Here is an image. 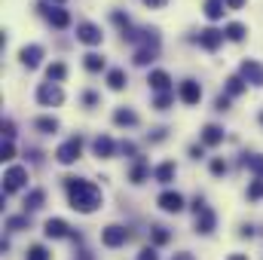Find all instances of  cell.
Masks as SVG:
<instances>
[{
  "mask_svg": "<svg viewBox=\"0 0 263 260\" xmlns=\"http://www.w3.org/2000/svg\"><path fill=\"white\" fill-rule=\"evenodd\" d=\"M65 190L70 196V208L80 211V214H92L104 202L101 187L92 184V181H83V178H65Z\"/></svg>",
  "mask_w": 263,
  "mask_h": 260,
  "instance_id": "6da1fadb",
  "label": "cell"
},
{
  "mask_svg": "<svg viewBox=\"0 0 263 260\" xmlns=\"http://www.w3.org/2000/svg\"><path fill=\"white\" fill-rule=\"evenodd\" d=\"M28 184V169L25 165H9L3 172V196L6 193H18Z\"/></svg>",
  "mask_w": 263,
  "mask_h": 260,
  "instance_id": "7a4b0ae2",
  "label": "cell"
},
{
  "mask_svg": "<svg viewBox=\"0 0 263 260\" xmlns=\"http://www.w3.org/2000/svg\"><path fill=\"white\" fill-rule=\"evenodd\" d=\"M80 153H83V138H80V135H73V138H67L65 144L55 150V159H59L62 165H70V162H77V159H80Z\"/></svg>",
  "mask_w": 263,
  "mask_h": 260,
  "instance_id": "3957f363",
  "label": "cell"
},
{
  "mask_svg": "<svg viewBox=\"0 0 263 260\" xmlns=\"http://www.w3.org/2000/svg\"><path fill=\"white\" fill-rule=\"evenodd\" d=\"M37 101H40L43 107H59V104L65 101V92L59 89V83H43V86L37 89Z\"/></svg>",
  "mask_w": 263,
  "mask_h": 260,
  "instance_id": "277c9868",
  "label": "cell"
},
{
  "mask_svg": "<svg viewBox=\"0 0 263 260\" xmlns=\"http://www.w3.org/2000/svg\"><path fill=\"white\" fill-rule=\"evenodd\" d=\"M77 40L86 43V46H101L104 34H101L98 25H92V22H80V25H77Z\"/></svg>",
  "mask_w": 263,
  "mask_h": 260,
  "instance_id": "5b68a950",
  "label": "cell"
},
{
  "mask_svg": "<svg viewBox=\"0 0 263 260\" xmlns=\"http://www.w3.org/2000/svg\"><path fill=\"white\" fill-rule=\"evenodd\" d=\"M101 242H104L107 248H120V245H126V242H129V230H126V227H120V224H110V227H104V230H101Z\"/></svg>",
  "mask_w": 263,
  "mask_h": 260,
  "instance_id": "8992f818",
  "label": "cell"
},
{
  "mask_svg": "<svg viewBox=\"0 0 263 260\" xmlns=\"http://www.w3.org/2000/svg\"><path fill=\"white\" fill-rule=\"evenodd\" d=\"M156 205L162 211H168V214H178V211H184V196L178 193V190H165V193H159Z\"/></svg>",
  "mask_w": 263,
  "mask_h": 260,
  "instance_id": "52a82bcc",
  "label": "cell"
},
{
  "mask_svg": "<svg viewBox=\"0 0 263 260\" xmlns=\"http://www.w3.org/2000/svg\"><path fill=\"white\" fill-rule=\"evenodd\" d=\"M239 77H242L245 83H251V86H263V65L260 62H254V59H245V62H242V70H239Z\"/></svg>",
  "mask_w": 263,
  "mask_h": 260,
  "instance_id": "ba28073f",
  "label": "cell"
},
{
  "mask_svg": "<svg viewBox=\"0 0 263 260\" xmlns=\"http://www.w3.org/2000/svg\"><path fill=\"white\" fill-rule=\"evenodd\" d=\"M43 233L49 236V239H73V233H70V227H67L62 217H49L46 224H43Z\"/></svg>",
  "mask_w": 263,
  "mask_h": 260,
  "instance_id": "9c48e42d",
  "label": "cell"
},
{
  "mask_svg": "<svg viewBox=\"0 0 263 260\" xmlns=\"http://www.w3.org/2000/svg\"><path fill=\"white\" fill-rule=\"evenodd\" d=\"M223 31H217V28H205V31H199V46L202 49H208V52H214L220 43H223Z\"/></svg>",
  "mask_w": 263,
  "mask_h": 260,
  "instance_id": "30bf717a",
  "label": "cell"
},
{
  "mask_svg": "<svg viewBox=\"0 0 263 260\" xmlns=\"http://www.w3.org/2000/svg\"><path fill=\"white\" fill-rule=\"evenodd\" d=\"M178 95H181V101H184V104H199L202 89H199L196 80H184V83H181V89H178Z\"/></svg>",
  "mask_w": 263,
  "mask_h": 260,
  "instance_id": "8fae6325",
  "label": "cell"
},
{
  "mask_svg": "<svg viewBox=\"0 0 263 260\" xmlns=\"http://www.w3.org/2000/svg\"><path fill=\"white\" fill-rule=\"evenodd\" d=\"M92 150H95V156H98V159H110V156H114V150H117V144H114V138L98 135V138L92 141Z\"/></svg>",
  "mask_w": 263,
  "mask_h": 260,
  "instance_id": "7c38bea8",
  "label": "cell"
},
{
  "mask_svg": "<svg viewBox=\"0 0 263 260\" xmlns=\"http://www.w3.org/2000/svg\"><path fill=\"white\" fill-rule=\"evenodd\" d=\"M40 9L46 12V18H49L55 28H67V25H70V12L62 9V6H40Z\"/></svg>",
  "mask_w": 263,
  "mask_h": 260,
  "instance_id": "4fadbf2b",
  "label": "cell"
},
{
  "mask_svg": "<svg viewBox=\"0 0 263 260\" xmlns=\"http://www.w3.org/2000/svg\"><path fill=\"white\" fill-rule=\"evenodd\" d=\"M214 224H217V217H214V211L205 205L202 211L196 214V233H202V236H208L211 230H214Z\"/></svg>",
  "mask_w": 263,
  "mask_h": 260,
  "instance_id": "5bb4252c",
  "label": "cell"
},
{
  "mask_svg": "<svg viewBox=\"0 0 263 260\" xmlns=\"http://www.w3.org/2000/svg\"><path fill=\"white\" fill-rule=\"evenodd\" d=\"M18 59H22L25 67H37L40 59H43V46H37V43H34V46H25V49L18 52Z\"/></svg>",
  "mask_w": 263,
  "mask_h": 260,
  "instance_id": "9a60e30c",
  "label": "cell"
},
{
  "mask_svg": "<svg viewBox=\"0 0 263 260\" xmlns=\"http://www.w3.org/2000/svg\"><path fill=\"white\" fill-rule=\"evenodd\" d=\"M150 89H156V92H172V77L165 73V70H150Z\"/></svg>",
  "mask_w": 263,
  "mask_h": 260,
  "instance_id": "2e32d148",
  "label": "cell"
},
{
  "mask_svg": "<svg viewBox=\"0 0 263 260\" xmlns=\"http://www.w3.org/2000/svg\"><path fill=\"white\" fill-rule=\"evenodd\" d=\"M220 141H223V129H220V126L208 123V126L202 129V144H205V147H217Z\"/></svg>",
  "mask_w": 263,
  "mask_h": 260,
  "instance_id": "e0dca14e",
  "label": "cell"
},
{
  "mask_svg": "<svg viewBox=\"0 0 263 260\" xmlns=\"http://www.w3.org/2000/svg\"><path fill=\"white\" fill-rule=\"evenodd\" d=\"M175 172H178L175 162H159L156 172H153V178H156L159 184H172V181H175Z\"/></svg>",
  "mask_w": 263,
  "mask_h": 260,
  "instance_id": "ac0fdd59",
  "label": "cell"
},
{
  "mask_svg": "<svg viewBox=\"0 0 263 260\" xmlns=\"http://www.w3.org/2000/svg\"><path fill=\"white\" fill-rule=\"evenodd\" d=\"M114 123H117V126H135V123H138V114L129 110V107H117V110H114Z\"/></svg>",
  "mask_w": 263,
  "mask_h": 260,
  "instance_id": "d6986e66",
  "label": "cell"
},
{
  "mask_svg": "<svg viewBox=\"0 0 263 260\" xmlns=\"http://www.w3.org/2000/svg\"><path fill=\"white\" fill-rule=\"evenodd\" d=\"M205 15L211 18V22H217V18H223V12H227V6H223V0H205Z\"/></svg>",
  "mask_w": 263,
  "mask_h": 260,
  "instance_id": "ffe728a7",
  "label": "cell"
},
{
  "mask_svg": "<svg viewBox=\"0 0 263 260\" xmlns=\"http://www.w3.org/2000/svg\"><path fill=\"white\" fill-rule=\"evenodd\" d=\"M242 165H245V169H251L257 178H263V156H260V153H245V156H242Z\"/></svg>",
  "mask_w": 263,
  "mask_h": 260,
  "instance_id": "44dd1931",
  "label": "cell"
},
{
  "mask_svg": "<svg viewBox=\"0 0 263 260\" xmlns=\"http://www.w3.org/2000/svg\"><path fill=\"white\" fill-rule=\"evenodd\" d=\"M147 175H150L147 162H144V159H138V162L132 165V172H129V181H132V184H144V181H147Z\"/></svg>",
  "mask_w": 263,
  "mask_h": 260,
  "instance_id": "7402d4cb",
  "label": "cell"
},
{
  "mask_svg": "<svg viewBox=\"0 0 263 260\" xmlns=\"http://www.w3.org/2000/svg\"><path fill=\"white\" fill-rule=\"evenodd\" d=\"M223 34H227V40H233V43H242L245 40V25H239V22H230L227 28H223Z\"/></svg>",
  "mask_w": 263,
  "mask_h": 260,
  "instance_id": "603a6c76",
  "label": "cell"
},
{
  "mask_svg": "<svg viewBox=\"0 0 263 260\" xmlns=\"http://www.w3.org/2000/svg\"><path fill=\"white\" fill-rule=\"evenodd\" d=\"M107 86H110L114 92H120V89L126 86V70H123V67H114V70H107Z\"/></svg>",
  "mask_w": 263,
  "mask_h": 260,
  "instance_id": "cb8c5ba5",
  "label": "cell"
},
{
  "mask_svg": "<svg viewBox=\"0 0 263 260\" xmlns=\"http://www.w3.org/2000/svg\"><path fill=\"white\" fill-rule=\"evenodd\" d=\"M43 202H46L43 190H31V193L25 196V211H37V208H43Z\"/></svg>",
  "mask_w": 263,
  "mask_h": 260,
  "instance_id": "d4e9b609",
  "label": "cell"
},
{
  "mask_svg": "<svg viewBox=\"0 0 263 260\" xmlns=\"http://www.w3.org/2000/svg\"><path fill=\"white\" fill-rule=\"evenodd\" d=\"M34 126L40 132H46V135H52V132H59V120H55V117H37Z\"/></svg>",
  "mask_w": 263,
  "mask_h": 260,
  "instance_id": "484cf974",
  "label": "cell"
},
{
  "mask_svg": "<svg viewBox=\"0 0 263 260\" xmlns=\"http://www.w3.org/2000/svg\"><path fill=\"white\" fill-rule=\"evenodd\" d=\"M156 52H159V49H147V46H141V49H138V52H135V65H138V67L150 65V62H153V59H156Z\"/></svg>",
  "mask_w": 263,
  "mask_h": 260,
  "instance_id": "4316f807",
  "label": "cell"
},
{
  "mask_svg": "<svg viewBox=\"0 0 263 260\" xmlns=\"http://www.w3.org/2000/svg\"><path fill=\"white\" fill-rule=\"evenodd\" d=\"M83 65H86V70H92V73H98V70H104V59H101L98 52H89V55L83 59Z\"/></svg>",
  "mask_w": 263,
  "mask_h": 260,
  "instance_id": "83f0119b",
  "label": "cell"
},
{
  "mask_svg": "<svg viewBox=\"0 0 263 260\" xmlns=\"http://www.w3.org/2000/svg\"><path fill=\"white\" fill-rule=\"evenodd\" d=\"M242 92H245V80L242 77H230L227 80V95L233 98V95H242Z\"/></svg>",
  "mask_w": 263,
  "mask_h": 260,
  "instance_id": "f1b7e54d",
  "label": "cell"
},
{
  "mask_svg": "<svg viewBox=\"0 0 263 260\" xmlns=\"http://www.w3.org/2000/svg\"><path fill=\"white\" fill-rule=\"evenodd\" d=\"M65 73H67V67L62 65V62H55V65L46 67V77H49V83H59V80H65Z\"/></svg>",
  "mask_w": 263,
  "mask_h": 260,
  "instance_id": "f546056e",
  "label": "cell"
},
{
  "mask_svg": "<svg viewBox=\"0 0 263 260\" xmlns=\"http://www.w3.org/2000/svg\"><path fill=\"white\" fill-rule=\"evenodd\" d=\"M172 101H175V95H172V92H159V95H156V101H153V107H156V110H168V107H172Z\"/></svg>",
  "mask_w": 263,
  "mask_h": 260,
  "instance_id": "4dcf8cb0",
  "label": "cell"
},
{
  "mask_svg": "<svg viewBox=\"0 0 263 260\" xmlns=\"http://www.w3.org/2000/svg\"><path fill=\"white\" fill-rule=\"evenodd\" d=\"M28 260H49V251L43 245H31L28 248Z\"/></svg>",
  "mask_w": 263,
  "mask_h": 260,
  "instance_id": "1f68e13d",
  "label": "cell"
},
{
  "mask_svg": "<svg viewBox=\"0 0 263 260\" xmlns=\"http://www.w3.org/2000/svg\"><path fill=\"white\" fill-rule=\"evenodd\" d=\"M0 159H3V162H12V159H15V147H12V141H3V147H0Z\"/></svg>",
  "mask_w": 263,
  "mask_h": 260,
  "instance_id": "d6a6232c",
  "label": "cell"
},
{
  "mask_svg": "<svg viewBox=\"0 0 263 260\" xmlns=\"http://www.w3.org/2000/svg\"><path fill=\"white\" fill-rule=\"evenodd\" d=\"M6 227H9V230H25V227H28V214H15V217H9Z\"/></svg>",
  "mask_w": 263,
  "mask_h": 260,
  "instance_id": "836d02e7",
  "label": "cell"
},
{
  "mask_svg": "<svg viewBox=\"0 0 263 260\" xmlns=\"http://www.w3.org/2000/svg\"><path fill=\"white\" fill-rule=\"evenodd\" d=\"M248 199H263V178L251 181V187H248Z\"/></svg>",
  "mask_w": 263,
  "mask_h": 260,
  "instance_id": "e575fe53",
  "label": "cell"
},
{
  "mask_svg": "<svg viewBox=\"0 0 263 260\" xmlns=\"http://www.w3.org/2000/svg\"><path fill=\"white\" fill-rule=\"evenodd\" d=\"M168 239H172V236H168L165 227H153V242H156V245H165Z\"/></svg>",
  "mask_w": 263,
  "mask_h": 260,
  "instance_id": "d590c367",
  "label": "cell"
},
{
  "mask_svg": "<svg viewBox=\"0 0 263 260\" xmlns=\"http://www.w3.org/2000/svg\"><path fill=\"white\" fill-rule=\"evenodd\" d=\"M138 260H159V254H156V248H141Z\"/></svg>",
  "mask_w": 263,
  "mask_h": 260,
  "instance_id": "8d00e7d4",
  "label": "cell"
},
{
  "mask_svg": "<svg viewBox=\"0 0 263 260\" xmlns=\"http://www.w3.org/2000/svg\"><path fill=\"white\" fill-rule=\"evenodd\" d=\"M211 172H214V175H223V172H227V162H223V159H211Z\"/></svg>",
  "mask_w": 263,
  "mask_h": 260,
  "instance_id": "74e56055",
  "label": "cell"
},
{
  "mask_svg": "<svg viewBox=\"0 0 263 260\" xmlns=\"http://www.w3.org/2000/svg\"><path fill=\"white\" fill-rule=\"evenodd\" d=\"M12 135H15V126H12L9 120H3V138H6V141H12Z\"/></svg>",
  "mask_w": 263,
  "mask_h": 260,
  "instance_id": "f35d334b",
  "label": "cell"
},
{
  "mask_svg": "<svg viewBox=\"0 0 263 260\" xmlns=\"http://www.w3.org/2000/svg\"><path fill=\"white\" fill-rule=\"evenodd\" d=\"M114 22H117V25H120L123 31L129 28V15H123V12H114Z\"/></svg>",
  "mask_w": 263,
  "mask_h": 260,
  "instance_id": "ab89813d",
  "label": "cell"
},
{
  "mask_svg": "<svg viewBox=\"0 0 263 260\" xmlns=\"http://www.w3.org/2000/svg\"><path fill=\"white\" fill-rule=\"evenodd\" d=\"M214 107H217V110H227V107H230V95H217Z\"/></svg>",
  "mask_w": 263,
  "mask_h": 260,
  "instance_id": "60d3db41",
  "label": "cell"
},
{
  "mask_svg": "<svg viewBox=\"0 0 263 260\" xmlns=\"http://www.w3.org/2000/svg\"><path fill=\"white\" fill-rule=\"evenodd\" d=\"M83 101H86L89 107H95V104H98V95H95V92H86V95H83Z\"/></svg>",
  "mask_w": 263,
  "mask_h": 260,
  "instance_id": "b9f144b4",
  "label": "cell"
},
{
  "mask_svg": "<svg viewBox=\"0 0 263 260\" xmlns=\"http://www.w3.org/2000/svg\"><path fill=\"white\" fill-rule=\"evenodd\" d=\"M120 150H123V153H129V156H135V144H132V141H123V144H120Z\"/></svg>",
  "mask_w": 263,
  "mask_h": 260,
  "instance_id": "7bdbcfd3",
  "label": "cell"
},
{
  "mask_svg": "<svg viewBox=\"0 0 263 260\" xmlns=\"http://www.w3.org/2000/svg\"><path fill=\"white\" fill-rule=\"evenodd\" d=\"M190 156H193V159H202V156H205V150H202L199 144H193V147H190Z\"/></svg>",
  "mask_w": 263,
  "mask_h": 260,
  "instance_id": "ee69618b",
  "label": "cell"
},
{
  "mask_svg": "<svg viewBox=\"0 0 263 260\" xmlns=\"http://www.w3.org/2000/svg\"><path fill=\"white\" fill-rule=\"evenodd\" d=\"M144 3H147V6H153V9H159V6H165L168 0H144Z\"/></svg>",
  "mask_w": 263,
  "mask_h": 260,
  "instance_id": "f6af8a7d",
  "label": "cell"
},
{
  "mask_svg": "<svg viewBox=\"0 0 263 260\" xmlns=\"http://www.w3.org/2000/svg\"><path fill=\"white\" fill-rule=\"evenodd\" d=\"M227 6H230V9H242V6H245V0H227Z\"/></svg>",
  "mask_w": 263,
  "mask_h": 260,
  "instance_id": "bcb514c9",
  "label": "cell"
},
{
  "mask_svg": "<svg viewBox=\"0 0 263 260\" xmlns=\"http://www.w3.org/2000/svg\"><path fill=\"white\" fill-rule=\"evenodd\" d=\"M77 260H95V257H92L89 251H80V254H77Z\"/></svg>",
  "mask_w": 263,
  "mask_h": 260,
  "instance_id": "7dc6e473",
  "label": "cell"
},
{
  "mask_svg": "<svg viewBox=\"0 0 263 260\" xmlns=\"http://www.w3.org/2000/svg\"><path fill=\"white\" fill-rule=\"evenodd\" d=\"M175 260H193V254H187V251H184V254H178Z\"/></svg>",
  "mask_w": 263,
  "mask_h": 260,
  "instance_id": "c3c4849f",
  "label": "cell"
},
{
  "mask_svg": "<svg viewBox=\"0 0 263 260\" xmlns=\"http://www.w3.org/2000/svg\"><path fill=\"white\" fill-rule=\"evenodd\" d=\"M230 260H248V257H245V254H233Z\"/></svg>",
  "mask_w": 263,
  "mask_h": 260,
  "instance_id": "681fc988",
  "label": "cell"
},
{
  "mask_svg": "<svg viewBox=\"0 0 263 260\" xmlns=\"http://www.w3.org/2000/svg\"><path fill=\"white\" fill-rule=\"evenodd\" d=\"M55 3H65V0H55Z\"/></svg>",
  "mask_w": 263,
  "mask_h": 260,
  "instance_id": "f907efd6",
  "label": "cell"
},
{
  "mask_svg": "<svg viewBox=\"0 0 263 260\" xmlns=\"http://www.w3.org/2000/svg\"><path fill=\"white\" fill-rule=\"evenodd\" d=\"M260 123H263V114H260Z\"/></svg>",
  "mask_w": 263,
  "mask_h": 260,
  "instance_id": "816d5d0a",
  "label": "cell"
}]
</instances>
